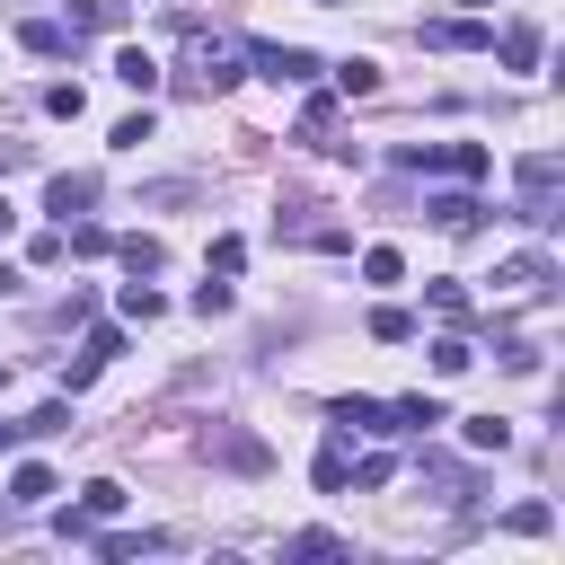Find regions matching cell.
Masks as SVG:
<instances>
[{"label":"cell","mask_w":565,"mask_h":565,"mask_svg":"<svg viewBox=\"0 0 565 565\" xmlns=\"http://www.w3.org/2000/svg\"><path fill=\"white\" fill-rule=\"evenodd\" d=\"M177 26H185V71H177V88H185V97H221V88H238V62H247V53H238L230 35H203L194 18H177Z\"/></svg>","instance_id":"cell-1"},{"label":"cell","mask_w":565,"mask_h":565,"mask_svg":"<svg viewBox=\"0 0 565 565\" xmlns=\"http://www.w3.org/2000/svg\"><path fill=\"white\" fill-rule=\"evenodd\" d=\"M556 185H565V159H556V150H530V159H521V203H512V221L556 230Z\"/></svg>","instance_id":"cell-2"},{"label":"cell","mask_w":565,"mask_h":565,"mask_svg":"<svg viewBox=\"0 0 565 565\" xmlns=\"http://www.w3.org/2000/svg\"><path fill=\"white\" fill-rule=\"evenodd\" d=\"M203 459H212V468H238V477H265V468H274V450H265L256 433H238V424H212V433H203Z\"/></svg>","instance_id":"cell-3"},{"label":"cell","mask_w":565,"mask_h":565,"mask_svg":"<svg viewBox=\"0 0 565 565\" xmlns=\"http://www.w3.org/2000/svg\"><path fill=\"white\" fill-rule=\"evenodd\" d=\"M247 62H256L274 88H309V79H318V53H309V44H247Z\"/></svg>","instance_id":"cell-4"},{"label":"cell","mask_w":565,"mask_h":565,"mask_svg":"<svg viewBox=\"0 0 565 565\" xmlns=\"http://www.w3.org/2000/svg\"><path fill=\"white\" fill-rule=\"evenodd\" d=\"M486 35H494L486 18H424L415 26V44H433V53H486Z\"/></svg>","instance_id":"cell-5"},{"label":"cell","mask_w":565,"mask_h":565,"mask_svg":"<svg viewBox=\"0 0 565 565\" xmlns=\"http://www.w3.org/2000/svg\"><path fill=\"white\" fill-rule=\"evenodd\" d=\"M115 353H124V327H97V335H88V344H79V353L62 362V388L79 397V388H88V380H97V371H106Z\"/></svg>","instance_id":"cell-6"},{"label":"cell","mask_w":565,"mask_h":565,"mask_svg":"<svg viewBox=\"0 0 565 565\" xmlns=\"http://www.w3.org/2000/svg\"><path fill=\"white\" fill-rule=\"evenodd\" d=\"M494 53H503V71H539V53H547V26L539 18H512L503 35H486Z\"/></svg>","instance_id":"cell-7"},{"label":"cell","mask_w":565,"mask_h":565,"mask_svg":"<svg viewBox=\"0 0 565 565\" xmlns=\"http://www.w3.org/2000/svg\"><path fill=\"white\" fill-rule=\"evenodd\" d=\"M88 203H97V177H88V168H71V177H44V212H53L62 230H71Z\"/></svg>","instance_id":"cell-8"},{"label":"cell","mask_w":565,"mask_h":565,"mask_svg":"<svg viewBox=\"0 0 565 565\" xmlns=\"http://www.w3.org/2000/svg\"><path fill=\"white\" fill-rule=\"evenodd\" d=\"M547 282H556V265H547L539 247H530V256H503V265H494V291H512V300H539Z\"/></svg>","instance_id":"cell-9"},{"label":"cell","mask_w":565,"mask_h":565,"mask_svg":"<svg viewBox=\"0 0 565 565\" xmlns=\"http://www.w3.org/2000/svg\"><path fill=\"white\" fill-rule=\"evenodd\" d=\"M18 44H26V53H44V62H53V53H79L71 18H26V26H18Z\"/></svg>","instance_id":"cell-10"},{"label":"cell","mask_w":565,"mask_h":565,"mask_svg":"<svg viewBox=\"0 0 565 565\" xmlns=\"http://www.w3.org/2000/svg\"><path fill=\"white\" fill-rule=\"evenodd\" d=\"M88 547H97V556H159L168 530H88Z\"/></svg>","instance_id":"cell-11"},{"label":"cell","mask_w":565,"mask_h":565,"mask_svg":"<svg viewBox=\"0 0 565 565\" xmlns=\"http://www.w3.org/2000/svg\"><path fill=\"white\" fill-rule=\"evenodd\" d=\"M424 212H433V230H459V238H468V230L486 221V203H477V194H433Z\"/></svg>","instance_id":"cell-12"},{"label":"cell","mask_w":565,"mask_h":565,"mask_svg":"<svg viewBox=\"0 0 565 565\" xmlns=\"http://www.w3.org/2000/svg\"><path fill=\"white\" fill-rule=\"evenodd\" d=\"M335 433H397L380 397H335Z\"/></svg>","instance_id":"cell-13"},{"label":"cell","mask_w":565,"mask_h":565,"mask_svg":"<svg viewBox=\"0 0 565 565\" xmlns=\"http://www.w3.org/2000/svg\"><path fill=\"white\" fill-rule=\"evenodd\" d=\"M115 79H124V88H141V97H150V88H159V79H168V71H159V53H141V44H124V53H115Z\"/></svg>","instance_id":"cell-14"},{"label":"cell","mask_w":565,"mask_h":565,"mask_svg":"<svg viewBox=\"0 0 565 565\" xmlns=\"http://www.w3.org/2000/svg\"><path fill=\"white\" fill-rule=\"evenodd\" d=\"M388 424H397V433H433V424H450V415H441V397H397Z\"/></svg>","instance_id":"cell-15"},{"label":"cell","mask_w":565,"mask_h":565,"mask_svg":"<svg viewBox=\"0 0 565 565\" xmlns=\"http://www.w3.org/2000/svg\"><path fill=\"white\" fill-rule=\"evenodd\" d=\"M44 494H62V486H53V468H35V459H26V468L9 477V503H18V512H35Z\"/></svg>","instance_id":"cell-16"},{"label":"cell","mask_w":565,"mask_h":565,"mask_svg":"<svg viewBox=\"0 0 565 565\" xmlns=\"http://www.w3.org/2000/svg\"><path fill=\"white\" fill-rule=\"evenodd\" d=\"M115 256H124V274H159V265H168V247H159V238H141V230H132V238H115Z\"/></svg>","instance_id":"cell-17"},{"label":"cell","mask_w":565,"mask_h":565,"mask_svg":"<svg viewBox=\"0 0 565 565\" xmlns=\"http://www.w3.org/2000/svg\"><path fill=\"white\" fill-rule=\"evenodd\" d=\"M371 88H380V62H362V53L335 62V97H371Z\"/></svg>","instance_id":"cell-18"},{"label":"cell","mask_w":565,"mask_h":565,"mask_svg":"<svg viewBox=\"0 0 565 565\" xmlns=\"http://www.w3.org/2000/svg\"><path fill=\"white\" fill-rule=\"evenodd\" d=\"M159 309H168V300L150 291V274H132V282H124V318H132V327H150Z\"/></svg>","instance_id":"cell-19"},{"label":"cell","mask_w":565,"mask_h":565,"mask_svg":"<svg viewBox=\"0 0 565 565\" xmlns=\"http://www.w3.org/2000/svg\"><path fill=\"white\" fill-rule=\"evenodd\" d=\"M468 362H477V344H468V335H459V327H450V335H441V344H433V371H441V380H459V371H468Z\"/></svg>","instance_id":"cell-20"},{"label":"cell","mask_w":565,"mask_h":565,"mask_svg":"<svg viewBox=\"0 0 565 565\" xmlns=\"http://www.w3.org/2000/svg\"><path fill=\"white\" fill-rule=\"evenodd\" d=\"M459 433H468V450H512V424L503 415H468Z\"/></svg>","instance_id":"cell-21"},{"label":"cell","mask_w":565,"mask_h":565,"mask_svg":"<svg viewBox=\"0 0 565 565\" xmlns=\"http://www.w3.org/2000/svg\"><path fill=\"white\" fill-rule=\"evenodd\" d=\"M79 512H88V521H115V512H124V486H115V477L79 486Z\"/></svg>","instance_id":"cell-22"},{"label":"cell","mask_w":565,"mask_h":565,"mask_svg":"<svg viewBox=\"0 0 565 565\" xmlns=\"http://www.w3.org/2000/svg\"><path fill=\"white\" fill-rule=\"evenodd\" d=\"M503 530H512V539H547V530H556V512H547V503H512V512H503Z\"/></svg>","instance_id":"cell-23"},{"label":"cell","mask_w":565,"mask_h":565,"mask_svg":"<svg viewBox=\"0 0 565 565\" xmlns=\"http://www.w3.org/2000/svg\"><path fill=\"white\" fill-rule=\"evenodd\" d=\"M44 115H62V124H79V115H88V97H79V79H53V88H44Z\"/></svg>","instance_id":"cell-24"},{"label":"cell","mask_w":565,"mask_h":565,"mask_svg":"<svg viewBox=\"0 0 565 565\" xmlns=\"http://www.w3.org/2000/svg\"><path fill=\"white\" fill-rule=\"evenodd\" d=\"M344 468H353V459H344V433H335V441L318 450V494H344Z\"/></svg>","instance_id":"cell-25"},{"label":"cell","mask_w":565,"mask_h":565,"mask_svg":"<svg viewBox=\"0 0 565 565\" xmlns=\"http://www.w3.org/2000/svg\"><path fill=\"white\" fill-rule=\"evenodd\" d=\"M282 556H344V539H335V530H291Z\"/></svg>","instance_id":"cell-26"},{"label":"cell","mask_w":565,"mask_h":565,"mask_svg":"<svg viewBox=\"0 0 565 565\" xmlns=\"http://www.w3.org/2000/svg\"><path fill=\"white\" fill-rule=\"evenodd\" d=\"M327 132H335V97H309L300 106V141H327Z\"/></svg>","instance_id":"cell-27"},{"label":"cell","mask_w":565,"mask_h":565,"mask_svg":"<svg viewBox=\"0 0 565 565\" xmlns=\"http://www.w3.org/2000/svg\"><path fill=\"white\" fill-rule=\"evenodd\" d=\"M230 300H238V291H230V282H212V274H203V282H194V318H230Z\"/></svg>","instance_id":"cell-28"},{"label":"cell","mask_w":565,"mask_h":565,"mask_svg":"<svg viewBox=\"0 0 565 565\" xmlns=\"http://www.w3.org/2000/svg\"><path fill=\"white\" fill-rule=\"evenodd\" d=\"M247 265V238H212V256H203V274H238Z\"/></svg>","instance_id":"cell-29"},{"label":"cell","mask_w":565,"mask_h":565,"mask_svg":"<svg viewBox=\"0 0 565 565\" xmlns=\"http://www.w3.org/2000/svg\"><path fill=\"white\" fill-rule=\"evenodd\" d=\"M371 335H380V344H406L415 318H406V309H371Z\"/></svg>","instance_id":"cell-30"},{"label":"cell","mask_w":565,"mask_h":565,"mask_svg":"<svg viewBox=\"0 0 565 565\" xmlns=\"http://www.w3.org/2000/svg\"><path fill=\"white\" fill-rule=\"evenodd\" d=\"M150 132H159V124H150V106H141V115H124V124H115V150H141Z\"/></svg>","instance_id":"cell-31"},{"label":"cell","mask_w":565,"mask_h":565,"mask_svg":"<svg viewBox=\"0 0 565 565\" xmlns=\"http://www.w3.org/2000/svg\"><path fill=\"white\" fill-rule=\"evenodd\" d=\"M362 274H371V282H397V274H406V256H397V247H371V256H362Z\"/></svg>","instance_id":"cell-32"},{"label":"cell","mask_w":565,"mask_h":565,"mask_svg":"<svg viewBox=\"0 0 565 565\" xmlns=\"http://www.w3.org/2000/svg\"><path fill=\"white\" fill-rule=\"evenodd\" d=\"M433 318H450V327H459V318H468V291H459V282H433Z\"/></svg>","instance_id":"cell-33"},{"label":"cell","mask_w":565,"mask_h":565,"mask_svg":"<svg viewBox=\"0 0 565 565\" xmlns=\"http://www.w3.org/2000/svg\"><path fill=\"white\" fill-rule=\"evenodd\" d=\"M344 477H353V486L371 494V486H388V477H397V459H362V468H344Z\"/></svg>","instance_id":"cell-34"},{"label":"cell","mask_w":565,"mask_h":565,"mask_svg":"<svg viewBox=\"0 0 565 565\" xmlns=\"http://www.w3.org/2000/svg\"><path fill=\"white\" fill-rule=\"evenodd\" d=\"M26 159H35L26 141H0V177H9V168H26Z\"/></svg>","instance_id":"cell-35"},{"label":"cell","mask_w":565,"mask_h":565,"mask_svg":"<svg viewBox=\"0 0 565 565\" xmlns=\"http://www.w3.org/2000/svg\"><path fill=\"white\" fill-rule=\"evenodd\" d=\"M9 291H18V265H0V300H9Z\"/></svg>","instance_id":"cell-36"},{"label":"cell","mask_w":565,"mask_h":565,"mask_svg":"<svg viewBox=\"0 0 565 565\" xmlns=\"http://www.w3.org/2000/svg\"><path fill=\"white\" fill-rule=\"evenodd\" d=\"M459 9H468V18H486V9H494V0H459Z\"/></svg>","instance_id":"cell-37"},{"label":"cell","mask_w":565,"mask_h":565,"mask_svg":"<svg viewBox=\"0 0 565 565\" xmlns=\"http://www.w3.org/2000/svg\"><path fill=\"white\" fill-rule=\"evenodd\" d=\"M9 230H18V212H9V203H0V238H9Z\"/></svg>","instance_id":"cell-38"},{"label":"cell","mask_w":565,"mask_h":565,"mask_svg":"<svg viewBox=\"0 0 565 565\" xmlns=\"http://www.w3.org/2000/svg\"><path fill=\"white\" fill-rule=\"evenodd\" d=\"M318 9H344V0H318Z\"/></svg>","instance_id":"cell-39"}]
</instances>
